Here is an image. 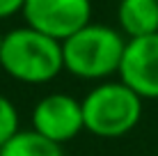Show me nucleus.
<instances>
[{"mask_svg": "<svg viewBox=\"0 0 158 156\" xmlns=\"http://www.w3.org/2000/svg\"><path fill=\"white\" fill-rule=\"evenodd\" d=\"M0 67L9 78L25 85H44L60 76L64 69L62 41L32 28L7 32L0 51Z\"/></svg>", "mask_w": 158, "mask_h": 156, "instance_id": "nucleus-1", "label": "nucleus"}, {"mask_svg": "<svg viewBox=\"0 0 158 156\" xmlns=\"http://www.w3.org/2000/svg\"><path fill=\"white\" fill-rule=\"evenodd\" d=\"M124 35L101 23H89L62 41L64 69L83 80H103L119 74L126 48Z\"/></svg>", "mask_w": 158, "mask_h": 156, "instance_id": "nucleus-2", "label": "nucleus"}, {"mask_svg": "<svg viewBox=\"0 0 158 156\" xmlns=\"http://www.w3.org/2000/svg\"><path fill=\"white\" fill-rule=\"evenodd\" d=\"M85 131L99 138H122L142 120V99L122 80H106L83 99Z\"/></svg>", "mask_w": 158, "mask_h": 156, "instance_id": "nucleus-3", "label": "nucleus"}, {"mask_svg": "<svg viewBox=\"0 0 158 156\" xmlns=\"http://www.w3.org/2000/svg\"><path fill=\"white\" fill-rule=\"evenodd\" d=\"M21 14L28 28L64 41L92 23V0H25Z\"/></svg>", "mask_w": 158, "mask_h": 156, "instance_id": "nucleus-4", "label": "nucleus"}, {"mask_svg": "<svg viewBox=\"0 0 158 156\" xmlns=\"http://www.w3.org/2000/svg\"><path fill=\"white\" fill-rule=\"evenodd\" d=\"M32 131L57 145L73 140L80 131H85L83 101L64 92L41 96L32 110Z\"/></svg>", "mask_w": 158, "mask_h": 156, "instance_id": "nucleus-5", "label": "nucleus"}, {"mask_svg": "<svg viewBox=\"0 0 158 156\" xmlns=\"http://www.w3.org/2000/svg\"><path fill=\"white\" fill-rule=\"evenodd\" d=\"M119 80L142 101L158 99V32L126 41Z\"/></svg>", "mask_w": 158, "mask_h": 156, "instance_id": "nucleus-6", "label": "nucleus"}, {"mask_svg": "<svg viewBox=\"0 0 158 156\" xmlns=\"http://www.w3.org/2000/svg\"><path fill=\"white\" fill-rule=\"evenodd\" d=\"M122 35L128 39L149 37L158 32V2L156 0H122L117 7Z\"/></svg>", "mask_w": 158, "mask_h": 156, "instance_id": "nucleus-7", "label": "nucleus"}, {"mask_svg": "<svg viewBox=\"0 0 158 156\" xmlns=\"http://www.w3.org/2000/svg\"><path fill=\"white\" fill-rule=\"evenodd\" d=\"M0 156H64V149L62 145L30 129V131H19L7 145H2Z\"/></svg>", "mask_w": 158, "mask_h": 156, "instance_id": "nucleus-8", "label": "nucleus"}, {"mask_svg": "<svg viewBox=\"0 0 158 156\" xmlns=\"http://www.w3.org/2000/svg\"><path fill=\"white\" fill-rule=\"evenodd\" d=\"M19 110L5 94H0V147L19 133Z\"/></svg>", "mask_w": 158, "mask_h": 156, "instance_id": "nucleus-9", "label": "nucleus"}, {"mask_svg": "<svg viewBox=\"0 0 158 156\" xmlns=\"http://www.w3.org/2000/svg\"><path fill=\"white\" fill-rule=\"evenodd\" d=\"M25 0H0V19H9V16L23 12Z\"/></svg>", "mask_w": 158, "mask_h": 156, "instance_id": "nucleus-10", "label": "nucleus"}, {"mask_svg": "<svg viewBox=\"0 0 158 156\" xmlns=\"http://www.w3.org/2000/svg\"><path fill=\"white\" fill-rule=\"evenodd\" d=\"M2 39H5V35L0 32V51H2Z\"/></svg>", "mask_w": 158, "mask_h": 156, "instance_id": "nucleus-11", "label": "nucleus"}, {"mask_svg": "<svg viewBox=\"0 0 158 156\" xmlns=\"http://www.w3.org/2000/svg\"><path fill=\"white\" fill-rule=\"evenodd\" d=\"M156 2H158V0H156Z\"/></svg>", "mask_w": 158, "mask_h": 156, "instance_id": "nucleus-12", "label": "nucleus"}]
</instances>
